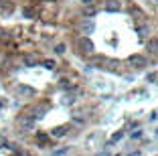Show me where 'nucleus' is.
Listing matches in <instances>:
<instances>
[{
    "label": "nucleus",
    "mask_w": 158,
    "mask_h": 156,
    "mask_svg": "<svg viewBox=\"0 0 158 156\" xmlns=\"http://www.w3.org/2000/svg\"><path fill=\"white\" fill-rule=\"evenodd\" d=\"M0 148H10V144H8V140H6L4 136H0Z\"/></svg>",
    "instance_id": "f03ea898"
},
{
    "label": "nucleus",
    "mask_w": 158,
    "mask_h": 156,
    "mask_svg": "<svg viewBox=\"0 0 158 156\" xmlns=\"http://www.w3.org/2000/svg\"><path fill=\"white\" fill-rule=\"evenodd\" d=\"M63 134H65V128H59V130L53 132V136H63Z\"/></svg>",
    "instance_id": "7ed1b4c3"
},
{
    "label": "nucleus",
    "mask_w": 158,
    "mask_h": 156,
    "mask_svg": "<svg viewBox=\"0 0 158 156\" xmlns=\"http://www.w3.org/2000/svg\"><path fill=\"white\" fill-rule=\"evenodd\" d=\"M14 156H28V154H27V152H20V150H19V152H14Z\"/></svg>",
    "instance_id": "20e7f679"
},
{
    "label": "nucleus",
    "mask_w": 158,
    "mask_h": 156,
    "mask_svg": "<svg viewBox=\"0 0 158 156\" xmlns=\"http://www.w3.org/2000/svg\"><path fill=\"white\" fill-rule=\"evenodd\" d=\"M19 124L23 126V130H33L35 120H33V116H28V118H20V120H19Z\"/></svg>",
    "instance_id": "f257e3e1"
}]
</instances>
